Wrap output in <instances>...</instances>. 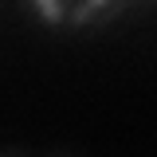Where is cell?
<instances>
[{"label": "cell", "instance_id": "cell-1", "mask_svg": "<svg viewBox=\"0 0 157 157\" xmlns=\"http://www.w3.org/2000/svg\"><path fill=\"white\" fill-rule=\"evenodd\" d=\"M36 4H39V12H43L47 20H63V8H59V0H36Z\"/></svg>", "mask_w": 157, "mask_h": 157}]
</instances>
